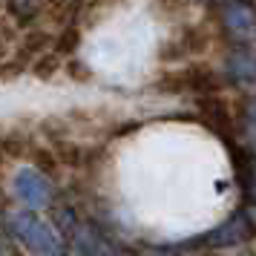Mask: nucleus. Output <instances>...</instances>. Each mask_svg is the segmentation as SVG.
Instances as JSON below:
<instances>
[{
  "instance_id": "nucleus-17",
  "label": "nucleus",
  "mask_w": 256,
  "mask_h": 256,
  "mask_svg": "<svg viewBox=\"0 0 256 256\" xmlns=\"http://www.w3.org/2000/svg\"><path fill=\"white\" fill-rule=\"evenodd\" d=\"M204 3H224V0H204Z\"/></svg>"
},
{
  "instance_id": "nucleus-18",
  "label": "nucleus",
  "mask_w": 256,
  "mask_h": 256,
  "mask_svg": "<svg viewBox=\"0 0 256 256\" xmlns=\"http://www.w3.org/2000/svg\"><path fill=\"white\" fill-rule=\"evenodd\" d=\"M3 158H6V156H3V152H0V164H3Z\"/></svg>"
},
{
  "instance_id": "nucleus-4",
  "label": "nucleus",
  "mask_w": 256,
  "mask_h": 256,
  "mask_svg": "<svg viewBox=\"0 0 256 256\" xmlns=\"http://www.w3.org/2000/svg\"><path fill=\"white\" fill-rule=\"evenodd\" d=\"M164 92H198V95H213L219 90V78L208 66H187L182 72H170L158 81Z\"/></svg>"
},
{
  "instance_id": "nucleus-9",
  "label": "nucleus",
  "mask_w": 256,
  "mask_h": 256,
  "mask_svg": "<svg viewBox=\"0 0 256 256\" xmlns=\"http://www.w3.org/2000/svg\"><path fill=\"white\" fill-rule=\"evenodd\" d=\"M49 44H52V35H49V32H44V29H32V32H26L24 35L20 52H26L29 58H40V55L49 49Z\"/></svg>"
},
{
  "instance_id": "nucleus-20",
  "label": "nucleus",
  "mask_w": 256,
  "mask_h": 256,
  "mask_svg": "<svg viewBox=\"0 0 256 256\" xmlns=\"http://www.w3.org/2000/svg\"><path fill=\"white\" fill-rule=\"evenodd\" d=\"M0 256H3V250H0Z\"/></svg>"
},
{
  "instance_id": "nucleus-8",
  "label": "nucleus",
  "mask_w": 256,
  "mask_h": 256,
  "mask_svg": "<svg viewBox=\"0 0 256 256\" xmlns=\"http://www.w3.org/2000/svg\"><path fill=\"white\" fill-rule=\"evenodd\" d=\"M228 75L233 84H256V52L236 49L228 58Z\"/></svg>"
},
{
  "instance_id": "nucleus-5",
  "label": "nucleus",
  "mask_w": 256,
  "mask_h": 256,
  "mask_svg": "<svg viewBox=\"0 0 256 256\" xmlns=\"http://www.w3.org/2000/svg\"><path fill=\"white\" fill-rule=\"evenodd\" d=\"M254 224L248 219V213H236L230 219L219 224L216 230L204 233L202 239H196V244H210V248H228V244H239V242H248L254 236Z\"/></svg>"
},
{
  "instance_id": "nucleus-15",
  "label": "nucleus",
  "mask_w": 256,
  "mask_h": 256,
  "mask_svg": "<svg viewBox=\"0 0 256 256\" xmlns=\"http://www.w3.org/2000/svg\"><path fill=\"white\" fill-rule=\"evenodd\" d=\"M244 213H248V219H250V224H254V230H256V208L244 210Z\"/></svg>"
},
{
  "instance_id": "nucleus-13",
  "label": "nucleus",
  "mask_w": 256,
  "mask_h": 256,
  "mask_svg": "<svg viewBox=\"0 0 256 256\" xmlns=\"http://www.w3.org/2000/svg\"><path fill=\"white\" fill-rule=\"evenodd\" d=\"M58 66H60V55H55L52 49L49 52H44L40 58H35L32 60V72H35L40 81H46V78H52L55 72H58Z\"/></svg>"
},
{
  "instance_id": "nucleus-19",
  "label": "nucleus",
  "mask_w": 256,
  "mask_h": 256,
  "mask_svg": "<svg viewBox=\"0 0 256 256\" xmlns=\"http://www.w3.org/2000/svg\"><path fill=\"white\" fill-rule=\"evenodd\" d=\"M52 3H64V0H52Z\"/></svg>"
},
{
  "instance_id": "nucleus-6",
  "label": "nucleus",
  "mask_w": 256,
  "mask_h": 256,
  "mask_svg": "<svg viewBox=\"0 0 256 256\" xmlns=\"http://www.w3.org/2000/svg\"><path fill=\"white\" fill-rule=\"evenodd\" d=\"M198 112H202V118H204V124H208L216 136H222V138L228 141V144H233V118L230 112H228V106L222 104L216 95H204V98H198Z\"/></svg>"
},
{
  "instance_id": "nucleus-16",
  "label": "nucleus",
  "mask_w": 256,
  "mask_h": 256,
  "mask_svg": "<svg viewBox=\"0 0 256 256\" xmlns=\"http://www.w3.org/2000/svg\"><path fill=\"white\" fill-rule=\"evenodd\" d=\"M6 60V46H3V40H0V64Z\"/></svg>"
},
{
  "instance_id": "nucleus-11",
  "label": "nucleus",
  "mask_w": 256,
  "mask_h": 256,
  "mask_svg": "<svg viewBox=\"0 0 256 256\" xmlns=\"http://www.w3.org/2000/svg\"><path fill=\"white\" fill-rule=\"evenodd\" d=\"M32 60H35V58H29L26 52L18 49V55H14V58H9V60H3V64H0V81H14L18 75H24L26 70H32Z\"/></svg>"
},
{
  "instance_id": "nucleus-3",
  "label": "nucleus",
  "mask_w": 256,
  "mask_h": 256,
  "mask_svg": "<svg viewBox=\"0 0 256 256\" xmlns=\"http://www.w3.org/2000/svg\"><path fill=\"white\" fill-rule=\"evenodd\" d=\"M14 184V193H18V198L24 202L26 208H52V198H55V193H52V182H49V176L38 173L35 167H24V170H18L12 178Z\"/></svg>"
},
{
  "instance_id": "nucleus-14",
  "label": "nucleus",
  "mask_w": 256,
  "mask_h": 256,
  "mask_svg": "<svg viewBox=\"0 0 256 256\" xmlns=\"http://www.w3.org/2000/svg\"><path fill=\"white\" fill-rule=\"evenodd\" d=\"M78 29H66V32H64V35L58 38V44H55V49H52V52H55V55H60V58H64V55H70V52H75V46H78Z\"/></svg>"
},
{
  "instance_id": "nucleus-12",
  "label": "nucleus",
  "mask_w": 256,
  "mask_h": 256,
  "mask_svg": "<svg viewBox=\"0 0 256 256\" xmlns=\"http://www.w3.org/2000/svg\"><path fill=\"white\" fill-rule=\"evenodd\" d=\"M239 118H242V132L256 147V95H248L242 101V116Z\"/></svg>"
},
{
  "instance_id": "nucleus-10",
  "label": "nucleus",
  "mask_w": 256,
  "mask_h": 256,
  "mask_svg": "<svg viewBox=\"0 0 256 256\" xmlns=\"http://www.w3.org/2000/svg\"><path fill=\"white\" fill-rule=\"evenodd\" d=\"M6 12L20 24H32L40 14V0H6Z\"/></svg>"
},
{
  "instance_id": "nucleus-1",
  "label": "nucleus",
  "mask_w": 256,
  "mask_h": 256,
  "mask_svg": "<svg viewBox=\"0 0 256 256\" xmlns=\"http://www.w3.org/2000/svg\"><path fill=\"white\" fill-rule=\"evenodd\" d=\"M9 230L18 242L29 248L38 256H60V239L52 230V224H46L44 219H38L32 210H20L9 216Z\"/></svg>"
},
{
  "instance_id": "nucleus-7",
  "label": "nucleus",
  "mask_w": 256,
  "mask_h": 256,
  "mask_svg": "<svg viewBox=\"0 0 256 256\" xmlns=\"http://www.w3.org/2000/svg\"><path fill=\"white\" fill-rule=\"evenodd\" d=\"M70 239H72V250H75V256H121L116 248L106 242L98 230H92L90 224H78Z\"/></svg>"
},
{
  "instance_id": "nucleus-2",
  "label": "nucleus",
  "mask_w": 256,
  "mask_h": 256,
  "mask_svg": "<svg viewBox=\"0 0 256 256\" xmlns=\"http://www.w3.org/2000/svg\"><path fill=\"white\" fill-rule=\"evenodd\" d=\"M222 26L239 44L256 40V3L254 0H224L219 3Z\"/></svg>"
}]
</instances>
